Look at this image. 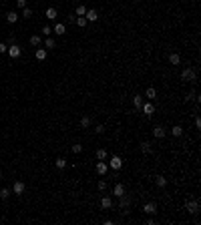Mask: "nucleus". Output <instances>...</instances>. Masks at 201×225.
<instances>
[{
    "mask_svg": "<svg viewBox=\"0 0 201 225\" xmlns=\"http://www.w3.org/2000/svg\"><path fill=\"white\" fill-rule=\"evenodd\" d=\"M133 105H135V109H141V107H143V99H141V95L133 96Z\"/></svg>",
    "mask_w": 201,
    "mask_h": 225,
    "instance_id": "obj_19",
    "label": "nucleus"
},
{
    "mask_svg": "<svg viewBox=\"0 0 201 225\" xmlns=\"http://www.w3.org/2000/svg\"><path fill=\"white\" fill-rule=\"evenodd\" d=\"M91 125H93V119H91V117H82V119H81V127H82V129H89Z\"/></svg>",
    "mask_w": 201,
    "mask_h": 225,
    "instance_id": "obj_17",
    "label": "nucleus"
},
{
    "mask_svg": "<svg viewBox=\"0 0 201 225\" xmlns=\"http://www.w3.org/2000/svg\"><path fill=\"white\" fill-rule=\"evenodd\" d=\"M107 171H109L107 163H105V161H99V163H97V173H99V175H105Z\"/></svg>",
    "mask_w": 201,
    "mask_h": 225,
    "instance_id": "obj_11",
    "label": "nucleus"
},
{
    "mask_svg": "<svg viewBox=\"0 0 201 225\" xmlns=\"http://www.w3.org/2000/svg\"><path fill=\"white\" fill-rule=\"evenodd\" d=\"M100 207H103V209H111V207H113L111 197H103V199H100Z\"/></svg>",
    "mask_w": 201,
    "mask_h": 225,
    "instance_id": "obj_13",
    "label": "nucleus"
},
{
    "mask_svg": "<svg viewBox=\"0 0 201 225\" xmlns=\"http://www.w3.org/2000/svg\"><path fill=\"white\" fill-rule=\"evenodd\" d=\"M195 95H197V93H189V95H187L185 99H183V101H185V103H189V101H191V99H193V96H195Z\"/></svg>",
    "mask_w": 201,
    "mask_h": 225,
    "instance_id": "obj_36",
    "label": "nucleus"
},
{
    "mask_svg": "<svg viewBox=\"0 0 201 225\" xmlns=\"http://www.w3.org/2000/svg\"><path fill=\"white\" fill-rule=\"evenodd\" d=\"M54 165H57V169H64V167H67V159H64V157H58L57 161H54Z\"/></svg>",
    "mask_w": 201,
    "mask_h": 225,
    "instance_id": "obj_20",
    "label": "nucleus"
},
{
    "mask_svg": "<svg viewBox=\"0 0 201 225\" xmlns=\"http://www.w3.org/2000/svg\"><path fill=\"white\" fill-rule=\"evenodd\" d=\"M181 135H183V127L175 125V127H173V137H181Z\"/></svg>",
    "mask_w": 201,
    "mask_h": 225,
    "instance_id": "obj_25",
    "label": "nucleus"
},
{
    "mask_svg": "<svg viewBox=\"0 0 201 225\" xmlns=\"http://www.w3.org/2000/svg\"><path fill=\"white\" fill-rule=\"evenodd\" d=\"M107 157H109V153H107L105 149H99V151H97V159H99V161H105Z\"/></svg>",
    "mask_w": 201,
    "mask_h": 225,
    "instance_id": "obj_21",
    "label": "nucleus"
},
{
    "mask_svg": "<svg viewBox=\"0 0 201 225\" xmlns=\"http://www.w3.org/2000/svg\"><path fill=\"white\" fill-rule=\"evenodd\" d=\"M181 78H183V81H185V82H195V71H193V68L191 67H189V68H183V71H181Z\"/></svg>",
    "mask_w": 201,
    "mask_h": 225,
    "instance_id": "obj_1",
    "label": "nucleus"
},
{
    "mask_svg": "<svg viewBox=\"0 0 201 225\" xmlns=\"http://www.w3.org/2000/svg\"><path fill=\"white\" fill-rule=\"evenodd\" d=\"M97 187H99L100 191H105V189H107V181H99V185H97Z\"/></svg>",
    "mask_w": 201,
    "mask_h": 225,
    "instance_id": "obj_35",
    "label": "nucleus"
},
{
    "mask_svg": "<svg viewBox=\"0 0 201 225\" xmlns=\"http://www.w3.org/2000/svg\"><path fill=\"white\" fill-rule=\"evenodd\" d=\"M42 32H44V36H48V34L53 32V30H50V26H44V28H42Z\"/></svg>",
    "mask_w": 201,
    "mask_h": 225,
    "instance_id": "obj_38",
    "label": "nucleus"
},
{
    "mask_svg": "<svg viewBox=\"0 0 201 225\" xmlns=\"http://www.w3.org/2000/svg\"><path fill=\"white\" fill-rule=\"evenodd\" d=\"M6 53H8V56H10V58H18L20 54H22V48H20L18 44H10Z\"/></svg>",
    "mask_w": 201,
    "mask_h": 225,
    "instance_id": "obj_4",
    "label": "nucleus"
},
{
    "mask_svg": "<svg viewBox=\"0 0 201 225\" xmlns=\"http://www.w3.org/2000/svg\"><path fill=\"white\" fill-rule=\"evenodd\" d=\"M6 20H8L10 24H14L16 20H18V14H16V12H12V10H10V12H6Z\"/></svg>",
    "mask_w": 201,
    "mask_h": 225,
    "instance_id": "obj_16",
    "label": "nucleus"
},
{
    "mask_svg": "<svg viewBox=\"0 0 201 225\" xmlns=\"http://www.w3.org/2000/svg\"><path fill=\"white\" fill-rule=\"evenodd\" d=\"M169 62H171V64H179V62H181V56H179L177 53H171L169 54Z\"/></svg>",
    "mask_w": 201,
    "mask_h": 225,
    "instance_id": "obj_18",
    "label": "nucleus"
},
{
    "mask_svg": "<svg viewBox=\"0 0 201 225\" xmlns=\"http://www.w3.org/2000/svg\"><path fill=\"white\" fill-rule=\"evenodd\" d=\"M85 12H86V8H85V6H77V16H85Z\"/></svg>",
    "mask_w": 201,
    "mask_h": 225,
    "instance_id": "obj_31",
    "label": "nucleus"
},
{
    "mask_svg": "<svg viewBox=\"0 0 201 225\" xmlns=\"http://www.w3.org/2000/svg\"><path fill=\"white\" fill-rule=\"evenodd\" d=\"M54 32H57V34H64V32H67V26H64L62 22H58L57 26H54Z\"/></svg>",
    "mask_w": 201,
    "mask_h": 225,
    "instance_id": "obj_23",
    "label": "nucleus"
},
{
    "mask_svg": "<svg viewBox=\"0 0 201 225\" xmlns=\"http://www.w3.org/2000/svg\"><path fill=\"white\" fill-rule=\"evenodd\" d=\"M75 22H77L79 26H81V28H82V26H86V22H89V20H86L85 16H77V20H75Z\"/></svg>",
    "mask_w": 201,
    "mask_h": 225,
    "instance_id": "obj_27",
    "label": "nucleus"
},
{
    "mask_svg": "<svg viewBox=\"0 0 201 225\" xmlns=\"http://www.w3.org/2000/svg\"><path fill=\"white\" fill-rule=\"evenodd\" d=\"M30 44H32V46H38V44H40V36H38V34L30 36Z\"/></svg>",
    "mask_w": 201,
    "mask_h": 225,
    "instance_id": "obj_29",
    "label": "nucleus"
},
{
    "mask_svg": "<svg viewBox=\"0 0 201 225\" xmlns=\"http://www.w3.org/2000/svg\"><path fill=\"white\" fill-rule=\"evenodd\" d=\"M185 209L189 211V213H193V215H197V213H199V201H195V199H187Z\"/></svg>",
    "mask_w": 201,
    "mask_h": 225,
    "instance_id": "obj_2",
    "label": "nucleus"
},
{
    "mask_svg": "<svg viewBox=\"0 0 201 225\" xmlns=\"http://www.w3.org/2000/svg\"><path fill=\"white\" fill-rule=\"evenodd\" d=\"M54 44H57V42H54L53 38H46V40H44V46H46V48H54Z\"/></svg>",
    "mask_w": 201,
    "mask_h": 225,
    "instance_id": "obj_30",
    "label": "nucleus"
},
{
    "mask_svg": "<svg viewBox=\"0 0 201 225\" xmlns=\"http://www.w3.org/2000/svg\"><path fill=\"white\" fill-rule=\"evenodd\" d=\"M109 167H111V169H115V171H119V169L123 167V159H121V157H117V155H115V157H111Z\"/></svg>",
    "mask_w": 201,
    "mask_h": 225,
    "instance_id": "obj_5",
    "label": "nucleus"
},
{
    "mask_svg": "<svg viewBox=\"0 0 201 225\" xmlns=\"http://www.w3.org/2000/svg\"><path fill=\"white\" fill-rule=\"evenodd\" d=\"M6 50H8V46L4 42H0V53H6Z\"/></svg>",
    "mask_w": 201,
    "mask_h": 225,
    "instance_id": "obj_39",
    "label": "nucleus"
},
{
    "mask_svg": "<svg viewBox=\"0 0 201 225\" xmlns=\"http://www.w3.org/2000/svg\"><path fill=\"white\" fill-rule=\"evenodd\" d=\"M165 185H167V179L163 175H157V187H165Z\"/></svg>",
    "mask_w": 201,
    "mask_h": 225,
    "instance_id": "obj_28",
    "label": "nucleus"
},
{
    "mask_svg": "<svg viewBox=\"0 0 201 225\" xmlns=\"http://www.w3.org/2000/svg\"><path fill=\"white\" fill-rule=\"evenodd\" d=\"M195 127H197V129H201V119H199V117H195Z\"/></svg>",
    "mask_w": 201,
    "mask_h": 225,
    "instance_id": "obj_40",
    "label": "nucleus"
},
{
    "mask_svg": "<svg viewBox=\"0 0 201 225\" xmlns=\"http://www.w3.org/2000/svg\"><path fill=\"white\" fill-rule=\"evenodd\" d=\"M10 193H12V189H8V187H4V189H0V199H8Z\"/></svg>",
    "mask_w": 201,
    "mask_h": 225,
    "instance_id": "obj_22",
    "label": "nucleus"
},
{
    "mask_svg": "<svg viewBox=\"0 0 201 225\" xmlns=\"http://www.w3.org/2000/svg\"><path fill=\"white\" fill-rule=\"evenodd\" d=\"M141 151H143V153H151V143L143 141V143H141Z\"/></svg>",
    "mask_w": 201,
    "mask_h": 225,
    "instance_id": "obj_26",
    "label": "nucleus"
},
{
    "mask_svg": "<svg viewBox=\"0 0 201 225\" xmlns=\"http://www.w3.org/2000/svg\"><path fill=\"white\" fill-rule=\"evenodd\" d=\"M165 135H167V129L161 127V125H157V127L153 129V137H155V139H165Z\"/></svg>",
    "mask_w": 201,
    "mask_h": 225,
    "instance_id": "obj_6",
    "label": "nucleus"
},
{
    "mask_svg": "<svg viewBox=\"0 0 201 225\" xmlns=\"http://www.w3.org/2000/svg\"><path fill=\"white\" fill-rule=\"evenodd\" d=\"M141 109H143V113H145V115H147V117H151V115H153V113H155V107L151 105V103H147V105H145V103H143V107H141Z\"/></svg>",
    "mask_w": 201,
    "mask_h": 225,
    "instance_id": "obj_10",
    "label": "nucleus"
},
{
    "mask_svg": "<svg viewBox=\"0 0 201 225\" xmlns=\"http://www.w3.org/2000/svg\"><path fill=\"white\" fill-rule=\"evenodd\" d=\"M95 131L100 135V133H105V127H103V125H97V129H95Z\"/></svg>",
    "mask_w": 201,
    "mask_h": 225,
    "instance_id": "obj_37",
    "label": "nucleus"
},
{
    "mask_svg": "<svg viewBox=\"0 0 201 225\" xmlns=\"http://www.w3.org/2000/svg\"><path fill=\"white\" fill-rule=\"evenodd\" d=\"M113 193H115L117 197H121V195L125 193V185H123V183H117V185H115V189H113Z\"/></svg>",
    "mask_w": 201,
    "mask_h": 225,
    "instance_id": "obj_15",
    "label": "nucleus"
},
{
    "mask_svg": "<svg viewBox=\"0 0 201 225\" xmlns=\"http://www.w3.org/2000/svg\"><path fill=\"white\" fill-rule=\"evenodd\" d=\"M143 211L147 213V215H155V213H157V205H155L153 201H149V203L143 205Z\"/></svg>",
    "mask_w": 201,
    "mask_h": 225,
    "instance_id": "obj_7",
    "label": "nucleus"
},
{
    "mask_svg": "<svg viewBox=\"0 0 201 225\" xmlns=\"http://www.w3.org/2000/svg\"><path fill=\"white\" fill-rule=\"evenodd\" d=\"M57 14H58L57 8H48V10H46V18H48V20H54V18H57Z\"/></svg>",
    "mask_w": 201,
    "mask_h": 225,
    "instance_id": "obj_24",
    "label": "nucleus"
},
{
    "mask_svg": "<svg viewBox=\"0 0 201 225\" xmlns=\"http://www.w3.org/2000/svg\"><path fill=\"white\" fill-rule=\"evenodd\" d=\"M22 16H24V18H30V16H32V10H30V8H22Z\"/></svg>",
    "mask_w": 201,
    "mask_h": 225,
    "instance_id": "obj_32",
    "label": "nucleus"
},
{
    "mask_svg": "<svg viewBox=\"0 0 201 225\" xmlns=\"http://www.w3.org/2000/svg\"><path fill=\"white\" fill-rule=\"evenodd\" d=\"M46 48H38V50H36V53H34V56H36V60H44V58H46Z\"/></svg>",
    "mask_w": 201,
    "mask_h": 225,
    "instance_id": "obj_14",
    "label": "nucleus"
},
{
    "mask_svg": "<svg viewBox=\"0 0 201 225\" xmlns=\"http://www.w3.org/2000/svg\"><path fill=\"white\" fill-rule=\"evenodd\" d=\"M129 205H131V195H127V191H125L123 195L119 197V207H121V209H125L127 213H129Z\"/></svg>",
    "mask_w": 201,
    "mask_h": 225,
    "instance_id": "obj_3",
    "label": "nucleus"
},
{
    "mask_svg": "<svg viewBox=\"0 0 201 225\" xmlns=\"http://www.w3.org/2000/svg\"><path fill=\"white\" fill-rule=\"evenodd\" d=\"M16 6L18 8H26V0H16Z\"/></svg>",
    "mask_w": 201,
    "mask_h": 225,
    "instance_id": "obj_34",
    "label": "nucleus"
},
{
    "mask_svg": "<svg viewBox=\"0 0 201 225\" xmlns=\"http://www.w3.org/2000/svg\"><path fill=\"white\" fill-rule=\"evenodd\" d=\"M85 18L89 20V22H95V20H99V12H97L95 8H93V10H86V12H85Z\"/></svg>",
    "mask_w": 201,
    "mask_h": 225,
    "instance_id": "obj_9",
    "label": "nucleus"
},
{
    "mask_svg": "<svg viewBox=\"0 0 201 225\" xmlns=\"http://www.w3.org/2000/svg\"><path fill=\"white\" fill-rule=\"evenodd\" d=\"M71 151H72V153H81V151H82V145H72Z\"/></svg>",
    "mask_w": 201,
    "mask_h": 225,
    "instance_id": "obj_33",
    "label": "nucleus"
},
{
    "mask_svg": "<svg viewBox=\"0 0 201 225\" xmlns=\"http://www.w3.org/2000/svg\"><path fill=\"white\" fill-rule=\"evenodd\" d=\"M24 189H26V185H24L22 181H16L14 185H12V193H14V195H22Z\"/></svg>",
    "mask_w": 201,
    "mask_h": 225,
    "instance_id": "obj_8",
    "label": "nucleus"
},
{
    "mask_svg": "<svg viewBox=\"0 0 201 225\" xmlns=\"http://www.w3.org/2000/svg\"><path fill=\"white\" fill-rule=\"evenodd\" d=\"M145 96H147L149 101H155V99H157V91H155L153 86H149L147 91H145Z\"/></svg>",
    "mask_w": 201,
    "mask_h": 225,
    "instance_id": "obj_12",
    "label": "nucleus"
}]
</instances>
